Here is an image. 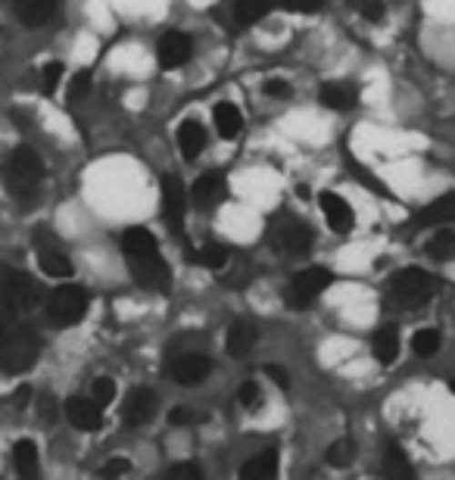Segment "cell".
I'll use <instances>...</instances> for the list:
<instances>
[{
  "label": "cell",
  "mask_w": 455,
  "mask_h": 480,
  "mask_svg": "<svg viewBox=\"0 0 455 480\" xmlns=\"http://www.w3.org/2000/svg\"><path fill=\"white\" fill-rule=\"evenodd\" d=\"M6 191H10L16 200L28 203L35 194L41 191V181H44V163L41 156L32 147H19L13 150V156L6 159Z\"/></svg>",
  "instance_id": "obj_1"
},
{
  "label": "cell",
  "mask_w": 455,
  "mask_h": 480,
  "mask_svg": "<svg viewBox=\"0 0 455 480\" xmlns=\"http://www.w3.org/2000/svg\"><path fill=\"white\" fill-rule=\"evenodd\" d=\"M41 355V337L32 327H13L4 340H0V368L10 375H22L38 362Z\"/></svg>",
  "instance_id": "obj_2"
},
{
  "label": "cell",
  "mask_w": 455,
  "mask_h": 480,
  "mask_svg": "<svg viewBox=\"0 0 455 480\" xmlns=\"http://www.w3.org/2000/svg\"><path fill=\"white\" fill-rule=\"evenodd\" d=\"M434 294H437V281H434V275L424 272V268H402V272H396L390 281V296L399 305H409V309H418V305L430 303Z\"/></svg>",
  "instance_id": "obj_3"
},
{
  "label": "cell",
  "mask_w": 455,
  "mask_h": 480,
  "mask_svg": "<svg viewBox=\"0 0 455 480\" xmlns=\"http://www.w3.org/2000/svg\"><path fill=\"white\" fill-rule=\"evenodd\" d=\"M87 305H91V296H87L85 287H78V284H60L47 296V318L60 327H69L87 315Z\"/></svg>",
  "instance_id": "obj_4"
},
{
  "label": "cell",
  "mask_w": 455,
  "mask_h": 480,
  "mask_svg": "<svg viewBox=\"0 0 455 480\" xmlns=\"http://www.w3.org/2000/svg\"><path fill=\"white\" fill-rule=\"evenodd\" d=\"M328 284H331V272H328V268H306V272H297L288 287V305L290 309H309V305L328 290Z\"/></svg>",
  "instance_id": "obj_5"
},
{
  "label": "cell",
  "mask_w": 455,
  "mask_h": 480,
  "mask_svg": "<svg viewBox=\"0 0 455 480\" xmlns=\"http://www.w3.org/2000/svg\"><path fill=\"white\" fill-rule=\"evenodd\" d=\"M128 262H131V275H135V281L141 284V287L166 294L168 284H172V275H168V265H166V259L159 256V250L135 253V256H128Z\"/></svg>",
  "instance_id": "obj_6"
},
{
  "label": "cell",
  "mask_w": 455,
  "mask_h": 480,
  "mask_svg": "<svg viewBox=\"0 0 455 480\" xmlns=\"http://www.w3.org/2000/svg\"><path fill=\"white\" fill-rule=\"evenodd\" d=\"M35 253H38V265L44 275L50 278H69L72 275V262L66 256V250L56 244V237H50L47 231L35 235Z\"/></svg>",
  "instance_id": "obj_7"
},
{
  "label": "cell",
  "mask_w": 455,
  "mask_h": 480,
  "mask_svg": "<svg viewBox=\"0 0 455 480\" xmlns=\"http://www.w3.org/2000/svg\"><path fill=\"white\" fill-rule=\"evenodd\" d=\"M185 213H187L185 185H181L175 175H166L163 178V218H166L168 231L178 237H181V231H185Z\"/></svg>",
  "instance_id": "obj_8"
},
{
  "label": "cell",
  "mask_w": 455,
  "mask_h": 480,
  "mask_svg": "<svg viewBox=\"0 0 455 480\" xmlns=\"http://www.w3.org/2000/svg\"><path fill=\"white\" fill-rule=\"evenodd\" d=\"M209 371H212V362L207 359V355L187 353V355H178V359L172 362L168 375H172L175 381L181 384V387H194V384H203V381H207Z\"/></svg>",
  "instance_id": "obj_9"
},
{
  "label": "cell",
  "mask_w": 455,
  "mask_h": 480,
  "mask_svg": "<svg viewBox=\"0 0 455 480\" xmlns=\"http://www.w3.org/2000/svg\"><path fill=\"white\" fill-rule=\"evenodd\" d=\"M190 54H194V44L185 32H168L159 38V47H157V56H159V65L163 69H181Z\"/></svg>",
  "instance_id": "obj_10"
},
{
  "label": "cell",
  "mask_w": 455,
  "mask_h": 480,
  "mask_svg": "<svg viewBox=\"0 0 455 480\" xmlns=\"http://www.w3.org/2000/svg\"><path fill=\"white\" fill-rule=\"evenodd\" d=\"M275 244L281 246L284 253H290V256H303V253H309V246H312V228L303 222H297V218H288V222L278 228Z\"/></svg>",
  "instance_id": "obj_11"
},
{
  "label": "cell",
  "mask_w": 455,
  "mask_h": 480,
  "mask_svg": "<svg viewBox=\"0 0 455 480\" xmlns=\"http://www.w3.org/2000/svg\"><path fill=\"white\" fill-rule=\"evenodd\" d=\"M66 415H69V421L78 427V431H97L100 425H104V405L97 403V399H85V396H72L69 403H66Z\"/></svg>",
  "instance_id": "obj_12"
},
{
  "label": "cell",
  "mask_w": 455,
  "mask_h": 480,
  "mask_svg": "<svg viewBox=\"0 0 455 480\" xmlns=\"http://www.w3.org/2000/svg\"><path fill=\"white\" fill-rule=\"evenodd\" d=\"M455 222V194H443L430 200L421 213L415 215V228H443Z\"/></svg>",
  "instance_id": "obj_13"
},
{
  "label": "cell",
  "mask_w": 455,
  "mask_h": 480,
  "mask_svg": "<svg viewBox=\"0 0 455 480\" xmlns=\"http://www.w3.org/2000/svg\"><path fill=\"white\" fill-rule=\"evenodd\" d=\"M318 203H321V213H325L328 225H331V231H337V235H347V231H352V209L343 196L325 191L318 196Z\"/></svg>",
  "instance_id": "obj_14"
},
{
  "label": "cell",
  "mask_w": 455,
  "mask_h": 480,
  "mask_svg": "<svg viewBox=\"0 0 455 480\" xmlns=\"http://www.w3.org/2000/svg\"><path fill=\"white\" fill-rule=\"evenodd\" d=\"M153 415H157V396H153V390L131 393L128 403H125V425L141 427L147 421H153Z\"/></svg>",
  "instance_id": "obj_15"
},
{
  "label": "cell",
  "mask_w": 455,
  "mask_h": 480,
  "mask_svg": "<svg viewBox=\"0 0 455 480\" xmlns=\"http://www.w3.org/2000/svg\"><path fill=\"white\" fill-rule=\"evenodd\" d=\"M278 465H281L278 449H262L259 455H253L244 468H240V477L244 480H271L278 475Z\"/></svg>",
  "instance_id": "obj_16"
},
{
  "label": "cell",
  "mask_w": 455,
  "mask_h": 480,
  "mask_svg": "<svg viewBox=\"0 0 455 480\" xmlns=\"http://www.w3.org/2000/svg\"><path fill=\"white\" fill-rule=\"evenodd\" d=\"M178 147H181V153H185L187 163H194V159L200 156V150L207 147V131H203L200 122H194V119L181 122V128H178Z\"/></svg>",
  "instance_id": "obj_17"
},
{
  "label": "cell",
  "mask_w": 455,
  "mask_h": 480,
  "mask_svg": "<svg viewBox=\"0 0 455 480\" xmlns=\"http://www.w3.org/2000/svg\"><path fill=\"white\" fill-rule=\"evenodd\" d=\"M225 196V178L218 172H207V175H200L197 178V185H194V200L200 203V206H216L218 200Z\"/></svg>",
  "instance_id": "obj_18"
},
{
  "label": "cell",
  "mask_w": 455,
  "mask_h": 480,
  "mask_svg": "<svg viewBox=\"0 0 455 480\" xmlns=\"http://www.w3.org/2000/svg\"><path fill=\"white\" fill-rule=\"evenodd\" d=\"M321 104H325L328 109H337V113H343V109H352L356 106V87L347 85V82H331V85H325L321 87Z\"/></svg>",
  "instance_id": "obj_19"
},
{
  "label": "cell",
  "mask_w": 455,
  "mask_h": 480,
  "mask_svg": "<svg viewBox=\"0 0 455 480\" xmlns=\"http://www.w3.org/2000/svg\"><path fill=\"white\" fill-rule=\"evenodd\" d=\"M16 4V16L25 25H44L56 10V0H13Z\"/></svg>",
  "instance_id": "obj_20"
},
{
  "label": "cell",
  "mask_w": 455,
  "mask_h": 480,
  "mask_svg": "<svg viewBox=\"0 0 455 480\" xmlns=\"http://www.w3.org/2000/svg\"><path fill=\"white\" fill-rule=\"evenodd\" d=\"M374 359L380 362V365H393L396 355H399V331L396 327H380L378 334H374Z\"/></svg>",
  "instance_id": "obj_21"
},
{
  "label": "cell",
  "mask_w": 455,
  "mask_h": 480,
  "mask_svg": "<svg viewBox=\"0 0 455 480\" xmlns=\"http://www.w3.org/2000/svg\"><path fill=\"white\" fill-rule=\"evenodd\" d=\"M253 344H256V327L249 322H234L228 327V353L234 359H244L249 349H253Z\"/></svg>",
  "instance_id": "obj_22"
},
{
  "label": "cell",
  "mask_w": 455,
  "mask_h": 480,
  "mask_svg": "<svg viewBox=\"0 0 455 480\" xmlns=\"http://www.w3.org/2000/svg\"><path fill=\"white\" fill-rule=\"evenodd\" d=\"M212 119H216V128H218V135L225 137V141H231V137H238L240 135V128H244V115H240V109L234 106V104H218L216 106V113H212Z\"/></svg>",
  "instance_id": "obj_23"
},
{
  "label": "cell",
  "mask_w": 455,
  "mask_h": 480,
  "mask_svg": "<svg viewBox=\"0 0 455 480\" xmlns=\"http://www.w3.org/2000/svg\"><path fill=\"white\" fill-rule=\"evenodd\" d=\"M384 477H393V480H409V477H415V471H412V462L406 458V453H402L396 443H390V446L384 449Z\"/></svg>",
  "instance_id": "obj_24"
},
{
  "label": "cell",
  "mask_w": 455,
  "mask_h": 480,
  "mask_svg": "<svg viewBox=\"0 0 455 480\" xmlns=\"http://www.w3.org/2000/svg\"><path fill=\"white\" fill-rule=\"evenodd\" d=\"M13 462H16V471L22 477H35L38 475V446L32 440H19L13 446Z\"/></svg>",
  "instance_id": "obj_25"
},
{
  "label": "cell",
  "mask_w": 455,
  "mask_h": 480,
  "mask_svg": "<svg viewBox=\"0 0 455 480\" xmlns=\"http://www.w3.org/2000/svg\"><path fill=\"white\" fill-rule=\"evenodd\" d=\"M271 6H275V0H238V4H234V13H238L240 25H253V22L268 16Z\"/></svg>",
  "instance_id": "obj_26"
},
{
  "label": "cell",
  "mask_w": 455,
  "mask_h": 480,
  "mask_svg": "<svg viewBox=\"0 0 455 480\" xmlns=\"http://www.w3.org/2000/svg\"><path fill=\"white\" fill-rule=\"evenodd\" d=\"M122 250H125V256H135V253L159 250V244L147 228H128L125 231V237H122Z\"/></svg>",
  "instance_id": "obj_27"
},
{
  "label": "cell",
  "mask_w": 455,
  "mask_h": 480,
  "mask_svg": "<svg viewBox=\"0 0 455 480\" xmlns=\"http://www.w3.org/2000/svg\"><path fill=\"white\" fill-rule=\"evenodd\" d=\"M428 253H430V256H434L437 262H450V259H455V231H450V228L437 231V235L430 237V244H428Z\"/></svg>",
  "instance_id": "obj_28"
},
{
  "label": "cell",
  "mask_w": 455,
  "mask_h": 480,
  "mask_svg": "<svg viewBox=\"0 0 455 480\" xmlns=\"http://www.w3.org/2000/svg\"><path fill=\"white\" fill-rule=\"evenodd\" d=\"M440 344H443V337H440V331H434V327H424V331H418L412 337V349L421 359H428V355H434Z\"/></svg>",
  "instance_id": "obj_29"
},
{
  "label": "cell",
  "mask_w": 455,
  "mask_h": 480,
  "mask_svg": "<svg viewBox=\"0 0 455 480\" xmlns=\"http://www.w3.org/2000/svg\"><path fill=\"white\" fill-rule=\"evenodd\" d=\"M352 458H356V446H352V440H337L331 443V449H328V465H334V468H349Z\"/></svg>",
  "instance_id": "obj_30"
},
{
  "label": "cell",
  "mask_w": 455,
  "mask_h": 480,
  "mask_svg": "<svg viewBox=\"0 0 455 480\" xmlns=\"http://www.w3.org/2000/svg\"><path fill=\"white\" fill-rule=\"evenodd\" d=\"M197 262H200L203 268H212V272H218V268L228 265V250L222 244H207L200 250V256H197Z\"/></svg>",
  "instance_id": "obj_31"
},
{
  "label": "cell",
  "mask_w": 455,
  "mask_h": 480,
  "mask_svg": "<svg viewBox=\"0 0 455 480\" xmlns=\"http://www.w3.org/2000/svg\"><path fill=\"white\" fill-rule=\"evenodd\" d=\"M60 78H63V63H47L41 69V91L54 94L56 85H60Z\"/></svg>",
  "instance_id": "obj_32"
},
{
  "label": "cell",
  "mask_w": 455,
  "mask_h": 480,
  "mask_svg": "<svg viewBox=\"0 0 455 480\" xmlns=\"http://www.w3.org/2000/svg\"><path fill=\"white\" fill-rule=\"evenodd\" d=\"M94 399H97L100 405H106V403H113L116 399V384H113V377H97L94 381Z\"/></svg>",
  "instance_id": "obj_33"
},
{
  "label": "cell",
  "mask_w": 455,
  "mask_h": 480,
  "mask_svg": "<svg viewBox=\"0 0 455 480\" xmlns=\"http://www.w3.org/2000/svg\"><path fill=\"white\" fill-rule=\"evenodd\" d=\"M349 4L371 22H378L380 16H384V0H349Z\"/></svg>",
  "instance_id": "obj_34"
},
{
  "label": "cell",
  "mask_w": 455,
  "mask_h": 480,
  "mask_svg": "<svg viewBox=\"0 0 455 480\" xmlns=\"http://www.w3.org/2000/svg\"><path fill=\"white\" fill-rule=\"evenodd\" d=\"M281 6L288 13H303V16H309V13L321 10V0H281Z\"/></svg>",
  "instance_id": "obj_35"
},
{
  "label": "cell",
  "mask_w": 455,
  "mask_h": 480,
  "mask_svg": "<svg viewBox=\"0 0 455 480\" xmlns=\"http://www.w3.org/2000/svg\"><path fill=\"white\" fill-rule=\"evenodd\" d=\"M259 399H262V390L256 381H247L244 387H240V405H244V409H256Z\"/></svg>",
  "instance_id": "obj_36"
},
{
  "label": "cell",
  "mask_w": 455,
  "mask_h": 480,
  "mask_svg": "<svg viewBox=\"0 0 455 480\" xmlns=\"http://www.w3.org/2000/svg\"><path fill=\"white\" fill-rule=\"evenodd\" d=\"M87 91H91V72H78V75L72 78V85H69V97L82 100Z\"/></svg>",
  "instance_id": "obj_37"
},
{
  "label": "cell",
  "mask_w": 455,
  "mask_h": 480,
  "mask_svg": "<svg viewBox=\"0 0 455 480\" xmlns=\"http://www.w3.org/2000/svg\"><path fill=\"white\" fill-rule=\"evenodd\" d=\"M131 465L125 462V458H109V462L100 468V477H116V475H128Z\"/></svg>",
  "instance_id": "obj_38"
},
{
  "label": "cell",
  "mask_w": 455,
  "mask_h": 480,
  "mask_svg": "<svg viewBox=\"0 0 455 480\" xmlns=\"http://www.w3.org/2000/svg\"><path fill=\"white\" fill-rule=\"evenodd\" d=\"M168 421H172L175 427L194 425V421H197V412H190V409H185V405H178V409H172V412H168Z\"/></svg>",
  "instance_id": "obj_39"
},
{
  "label": "cell",
  "mask_w": 455,
  "mask_h": 480,
  "mask_svg": "<svg viewBox=\"0 0 455 480\" xmlns=\"http://www.w3.org/2000/svg\"><path fill=\"white\" fill-rule=\"evenodd\" d=\"M168 477H175V480H194V477H203V475H200V468H197V465H175V468L168 471Z\"/></svg>",
  "instance_id": "obj_40"
},
{
  "label": "cell",
  "mask_w": 455,
  "mask_h": 480,
  "mask_svg": "<svg viewBox=\"0 0 455 480\" xmlns=\"http://www.w3.org/2000/svg\"><path fill=\"white\" fill-rule=\"evenodd\" d=\"M266 94L268 97H290V85L275 78V82H266Z\"/></svg>",
  "instance_id": "obj_41"
},
{
  "label": "cell",
  "mask_w": 455,
  "mask_h": 480,
  "mask_svg": "<svg viewBox=\"0 0 455 480\" xmlns=\"http://www.w3.org/2000/svg\"><path fill=\"white\" fill-rule=\"evenodd\" d=\"M266 371H268V375H271V377H275V381H278V384H281V387H284V390H288V387H290V377H288V371H284V368H278V365H268Z\"/></svg>",
  "instance_id": "obj_42"
},
{
  "label": "cell",
  "mask_w": 455,
  "mask_h": 480,
  "mask_svg": "<svg viewBox=\"0 0 455 480\" xmlns=\"http://www.w3.org/2000/svg\"><path fill=\"white\" fill-rule=\"evenodd\" d=\"M452 393H455V381H452Z\"/></svg>",
  "instance_id": "obj_43"
}]
</instances>
